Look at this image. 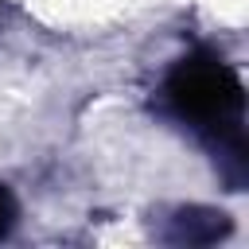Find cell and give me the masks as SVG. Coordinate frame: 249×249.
Listing matches in <instances>:
<instances>
[{
    "label": "cell",
    "mask_w": 249,
    "mask_h": 249,
    "mask_svg": "<svg viewBox=\"0 0 249 249\" xmlns=\"http://www.w3.org/2000/svg\"><path fill=\"white\" fill-rule=\"evenodd\" d=\"M167 101L202 128H230L241 117V82L218 58H183L167 74Z\"/></svg>",
    "instance_id": "6da1fadb"
},
{
    "label": "cell",
    "mask_w": 249,
    "mask_h": 249,
    "mask_svg": "<svg viewBox=\"0 0 249 249\" xmlns=\"http://www.w3.org/2000/svg\"><path fill=\"white\" fill-rule=\"evenodd\" d=\"M226 233H230V218L222 210H206V206L179 210L175 222H171V237L187 241V245H210V241H218Z\"/></svg>",
    "instance_id": "7a4b0ae2"
},
{
    "label": "cell",
    "mask_w": 249,
    "mask_h": 249,
    "mask_svg": "<svg viewBox=\"0 0 249 249\" xmlns=\"http://www.w3.org/2000/svg\"><path fill=\"white\" fill-rule=\"evenodd\" d=\"M12 226H16V198H12L8 187H0V237H4Z\"/></svg>",
    "instance_id": "3957f363"
}]
</instances>
